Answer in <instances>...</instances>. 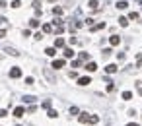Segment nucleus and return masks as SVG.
Masks as SVG:
<instances>
[{"label": "nucleus", "instance_id": "nucleus-9", "mask_svg": "<svg viewBox=\"0 0 142 126\" xmlns=\"http://www.w3.org/2000/svg\"><path fill=\"white\" fill-rule=\"evenodd\" d=\"M88 83H92V80L88 78V76H84V78L78 80V85H88Z\"/></svg>", "mask_w": 142, "mask_h": 126}, {"label": "nucleus", "instance_id": "nucleus-11", "mask_svg": "<svg viewBox=\"0 0 142 126\" xmlns=\"http://www.w3.org/2000/svg\"><path fill=\"white\" fill-rule=\"evenodd\" d=\"M45 54H47V56H55V54H57L55 47H49V49H45Z\"/></svg>", "mask_w": 142, "mask_h": 126}, {"label": "nucleus", "instance_id": "nucleus-14", "mask_svg": "<svg viewBox=\"0 0 142 126\" xmlns=\"http://www.w3.org/2000/svg\"><path fill=\"white\" fill-rule=\"evenodd\" d=\"M35 99H37V97H33V95H26V97H23L26 103H35Z\"/></svg>", "mask_w": 142, "mask_h": 126}, {"label": "nucleus", "instance_id": "nucleus-36", "mask_svg": "<svg viewBox=\"0 0 142 126\" xmlns=\"http://www.w3.org/2000/svg\"><path fill=\"white\" fill-rule=\"evenodd\" d=\"M49 2H57V0H49Z\"/></svg>", "mask_w": 142, "mask_h": 126}, {"label": "nucleus", "instance_id": "nucleus-23", "mask_svg": "<svg viewBox=\"0 0 142 126\" xmlns=\"http://www.w3.org/2000/svg\"><path fill=\"white\" fill-rule=\"evenodd\" d=\"M88 58H90V54H88V52H80V60H88Z\"/></svg>", "mask_w": 142, "mask_h": 126}, {"label": "nucleus", "instance_id": "nucleus-3", "mask_svg": "<svg viewBox=\"0 0 142 126\" xmlns=\"http://www.w3.org/2000/svg\"><path fill=\"white\" fill-rule=\"evenodd\" d=\"M23 113H26V109H23V107H16V109H14V117H16V118L23 117Z\"/></svg>", "mask_w": 142, "mask_h": 126}, {"label": "nucleus", "instance_id": "nucleus-17", "mask_svg": "<svg viewBox=\"0 0 142 126\" xmlns=\"http://www.w3.org/2000/svg\"><path fill=\"white\" fill-rule=\"evenodd\" d=\"M123 99H125V101H130V99H133V93H130V91H125V93H123Z\"/></svg>", "mask_w": 142, "mask_h": 126}, {"label": "nucleus", "instance_id": "nucleus-12", "mask_svg": "<svg viewBox=\"0 0 142 126\" xmlns=\"http://www.w3.org/2000/svg\"><path fill=\"white\" fill-rule=\"evenodd\" d=\"M53 31V25L51 23H45V25H43V33H51Z\"/></svg>", "mask_w": 142, "mask_h": 126}, {"label": "nucleus", "instance_id": "nucleus-28", "mask_svg": "<svg viewBox=\"0 0 142 126\" xmlns=\"http://www.w3.org/2000/svg\"><path fill=\"white\" fill-rule=\"evenodd\" d=\"M49 107H51V101H49V99L43 101V109H49Z\"/></svg>", "mask_w": 142, "mask_h": 126}, {"label": "nucleus", "instance_id": "nucleus-21", "mask_svg": "<svg viewBox=\"0 0 142 126\" xmlns=\"http://www.w3.org/2000/svg\"><path fill=\"white\" fill-rule=\"evenodd\" d=\"M49 117H51V118H57L58 113H57V111H53V109H49Z\"/></svg>", "mask_w": 142, "mask_h": 126}, {"label": "nucleus", "instance_id": "nucleus-22", "mask_svg": "<svg viewBox=\"0 0 142 126\" xmlns=\"http://www.w3.org/2000/svg\"><path fill=\"white\" fill-rule=\"evenodd\" d=\"M29 25L31 27H39V19H29Z\"/></svg>", "mask_w": 142, "mask_h": 126}, {"label": "nucleus", "instance_id": "nucleus-34", "mask_svg": "<svg viewBox=\"0 0 142 126\" xmlns=\"http://www.w3.org/2000/svg\"><path fill=\"white\" fill-rule=\"evenodd\" d=\"M138 93H140V95H142V87H140V89H138Z\"/></svg>", "mask_w": 142, "mask_h": 126}, {"label": "nucleus", "instance_id": "nucleus-19", "mask_svg": "<svg viewBox=\"0 0 142 126\" xmlns=\"http://www.w3.org/2000/svg\"><path fill=\"white\" fill-rule=\"evenodd\" d=\"M95 122H99V117H97V114H92V118H90V124H95Z\"/></svg>", "mask_w": 142, "mask_h": 126}, {"label": "nucleus", "instance_id": "nucleus-6", "mask_svg": "<svg viewBox=\"0 0 142 126\" xmlns=\"http://www.w3.org/2000/svg\"><path fill=\"white\" fill-rule=\"evenodd\" d=\"M109 43H111V45H113V47H117V45H119V43H121V37H119V35H111V39H109Z\"/></svg>", "mask_w": 142, "mask_h": 126}, {"label": "nucleus", "instance_id": "nucleus-20", "mask_svg": "<svg viewBox=\"0 0 142 126\" xmlns=\"http://www.w3.org/2000/svg\"><path fill=\"white\" fill-rule=\"evenodd\" d=\"M119 23L123 25V27H126V25H129V19L126 18H119Z\"/></svg>", "mask_w": 142, "mask_h": 126}, {"label": "nucleus", "instance_id": "nucleus-1", "mask_svg": "<svg viewBox=\"0 0 142 126\" xmlns=\"http://www.w3.org/2000/svg\"><path fill=\"white\" fill-rule=\"evenodd\" d=\"M64 58H57V60H53V68L55 70H60V68H64Z\"/></svg>", "mask_w": 142, "mask_h": 126}, {"label": "nucleus", "instance_id": "nucleus-18", "mask_svg": "<svg viewBox=\"0 0 142 126\" xmlns=\"http://www.w3.org/2000/svg\"><path fill=\"white\" fill-rule=\"evenodd\" d=\"M53 14H55V16H62V8H53Z\"/></svg>", "mask_w": 142, "mask_h": 126}, {"label": "nucleus", "instance_id": "nucleus-7", "mask_svg": "<svg viewBox=\"0 0 142 126\" xmlns=\"http://www.w3.org/2000/svg\"><path fill=\"white\" fill-rule=\"evenodd\" d=\"M105 72H107V74H115V72H117V64H107V66H105Z\"/></svg>", "mask_w": 142, "mask_h": 126}, {"label": "nucleus", "instance_id": "nucleus-5", "mask_svg": "<svg viewBox=\"0 0 142 126\" xmlns=\"http://www.w3.org/2000/svg\"><path fill=\"white\" fill-rule=\"evenodd\" d=\"M62 54H64V58H72L74 56V50H72L70 47H66L64 50H62Z\"/></svg>", "mask_w": 142, "mask_h": 126}, {"label": "nucleus", "instance_id": "nucleus-15", "mask_svg": "<svg viewBox=\"0 0 142 126\" xmlns=\"http://www.w3.org/2000/svg\"><path fill=\"white\" fill-rule=\"evenodd\" d=\"M105 27V23L101 22V23H97V25H94V27H92V31H99V29H103Z\"/></svg>", "mask_w": 142, "mask_h": 126}, {"label": "nucleus", "instance_id": "nucleus-32", "mask_svg": "<svg viewBox=\"0 0 142 126\" xmlns=\"http://www.w3.org/2000/svg\"><path fill=\"white\" fill-rule=\"evenodd\" d=\"M4 22H6V18H0V25H2Z\"/></svg>", "mask_w": 142, "mask_h": 126}, {"label": "nucleus", "instance_id": "nucleus-24", "mask_svg": "<svg viewBox=\"0 0 142 126\" xmlns=\"http://www.w3.org/2000/svg\"><path fill=\"white\" fill-rule=\"evenodd\" d=\"M19 6H22V2H19V0H14V2H12V8H19Z\"/></svg>", "mask_w": 142, "mask_h": 126}, {"label": "nucleus", "instance_id": "nucleus-13", "mask_svg": "<svg viewBox=\"0 0 142 126\" xmlns=\"http://www.w3.org/2000/svg\"><path fill=\"white\" fill-rule=\"evenodd\" d=\"M126 6H129V2H125V0H121V2H117V8H119V10H125Z\"/></svg>", "mask_w": 142, "mask_h": 126}, {"label": "nucleus", "instance_id": "nucleus-33", "mask_svg": "<svg viewBox=\"0 0 142 126\" xmlns=\"http://www.w3.org/2000/svg\"><path fill=\"white\" fill-rule=\"evenodd\" d=\"M126 126H138V124H134V122H130V124H126Z\"/></svg>", "mask_w": 142, "mask_h": 126}, {"label": "nucleus", "instance_id": "nucleus-25", "mask_svg": "<svg viewBox=\"0 0 142 126\" xmlns=\"http://www.w3.org/2000/svg\"><path fill=\"white\" fill-rule=\"evenodd\" d=\"M129 18H130V19H138V12H130Z\"/></svg>", "mask_w": 142, "mask_h": 126}, {"label": "nucleus", "instance_id": "nucleus-35", "mask_svg": "<svg viewBox=\"0 0 142 126\" xmlns=\"http://www.w3.org/2000/svg\"><path fill=\"white\" fill-rule=\"evenodd\" d=\"M136 2H138V4H142V0H136Z\"/></svg>", "mask_w": 142, "mask_h": 126}, {"label": "nucleus", "instance_id": "nucleus-2", "mask_svg": "<svg viewBox=\"0 0 142 126\" xmlns=\"http://www.w3.org/2000/svg\"><path fill=\"white\" fill-rule=\"evenodd\" d=\"M19 76H22V70H19L18 66H14L12 70H10V78H14V80H16V78H19Z\"/></svg>", "mask_w": 142, "mask_h": 126}, {"label": "nucleus", "instance_id": "nucleus-30", "mask_svg": "<svg viewBox=\"0 0 142 126\" xmlns=\"http://www.w3.org/2000/svg\"><path fill=\"white\" fill-rule=\"evenodd\" d=\"M6 114H8L6 111H4V109H0V118H2V117H6Z\"/></svg>", "mask_w": 142, "mask_h": 126}, {"label": "nucleus", "instance_id": "nucleus-4", "mask_svg": "<svg viewBox=\"0 0 142 126\" xmlns=\"http://www.w3.org/2000/svg\"><path fill=\"white\" fill-rule=\"evenodd\" d=\"M78 118H80V122H90V118H92V114H88V113H80V117H78Z\"/></svg>", "mask_w": 142, "mask_h": 126}, {"label": "nucleus", "instance_id": "nucleus-29", "mask_svg": "<svg viewBox=\"0 0 142 126\" xmlns=\"http://www.w3.org/2000/svg\"><path fill=\"white\" fill-rule=\"evenodd\" d=\"M80 66V60H72V68H78Z\"/></svg>", "mask_w": 142, "mask_h": 126}, {"label": "nucleus", "instance_id": "nucleus-16", "mask_svg": "<svg viewBox=\"0 0 142 126\" xmlns=\"http://www.w3.org/2000/svg\"><path fill=\"white\" fill-rule=\"evenodd\" d=\"M88 6H90L92 10H97V0H90V2H88Z\"/></svg>", "mask_w": 142, "mask_h": 126}, {"label": "nucleus", "instance_id": "nucleus-31", "mask_svg": "<svg viewBox=\"0 0 142 126\" xmlns=\"http://www.w3.org/2000/svg\"><path fill=\"white\" fill-rule=\"evenodd\" d=\"M2 37H6V31H4V29H0V39Z\"/></svg>", "mask_w": 142, "mask_h": 126}, {"label": "nucleus", "instance_id": "nucleus-27", "mask_svg": "<svg viewBox=\"0 0 142 126\" xmlns=\"http://www.w3.org/2000/svg\"><path fill=\"white\" fill-rule=\"evenodd\" d=\"M80 111H78V107H70V114H78Z\"/></svg>", "mask_w": 142, "mask_h": 126}, {"label": "nucleus", "instance_id": "nucleus-26", "mask_svg": "<svg viewBox=\"0 0 142 126\" xmlns=\"http://www.w3.org/2000/svg\"><path fill=\"white\" fill-rule=\"evenodd\" d=\"M26 85H33V78L29 76V78H26Z\"/></svg>", "mask_w": 142, "mask_h": 126}, {"label": "nucleus", "instance_id": "nucleus-8", "mask_svg": "<svg viewBox=\"0 0 142 126\" xmlns=\"http://www.w3.org/2000/svg\"><path fill=\"white\" fill-rule=\"evenodd\" d=\"M86 70H88V72H95V70H97V64H95V62H88V64H86Z\"/></svg>", "mask_w": 142, "mask_h": 126}, {"label": "nucleus", "instance_id": "nucleus-10", "mask_svg": "<svg viewBox=\"0 0 142 126\" xmlns=\"http://www.w3.org/2000/svg\"><path fill=\"white\" fill-rule=\"evenodd\" d=\"M55 47H57V49L64 47V39H62V37H57V39H55Z\"/></svg>", "mask_w": 142, "mask_h": 126}]
</instances>
